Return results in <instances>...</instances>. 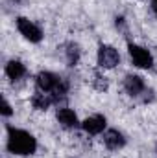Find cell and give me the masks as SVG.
I'll use <instances>...</instances> for the list:
<instances>
[{
    "label": "cell",
    "instance_id": "cell-1",
    "mask_svg": "<svg viewBox=\"0 0 157 158\" xmlns=\"http://www.w3.org/2000/svg\"><path fill=\"white\" fill-rule=\"evenodd\" d=\"M37 149V140L22 129H15V127H7V151L13 155H34Z\"/></svg>",
    "mask_w": 157,
    "mask_h": 158
},
{
    "label": "cell",
    "instance_id": "cell-2",
    "mask_svg": "<svg viewBox=\"0 0 157 158\" xmlns=\"http://www.w3.org/2000/svg\"><path fill=\"white\" fill-rule=\"evenodd\" d=\"M35 83H37V88H39L41 92H46V94L52 96L54 103H57L59 99L67 98L69 83L63 77L52 74V72H39L37 77H35Z\"/></svg>",
    "mask_w": 157,
    "mask_h": 158
},
{
    "label": "cell",
    "instance_id": "cell-3",
    "mask_svg": "<svg viewBox=\"0 0 157 158\" xmlns=\"http://www.w3.org/2000/svg\"><path fill=\"white\" fill-rule=\"evenodd\" d=\"M128 52H129V57H131L135 66H139V68H152L154 66V57L150 55V52L146 48L137 46V44H129Z\"/></svg>",
    "mask_w": 157,
    "mask_h": 158
},
{
    "label": "cell",
    "instance_id": "cell-4",
    "mask_svg": "<svg viewBox=\"0 0 157 158\" xmlns=\"http://www.w3.org/2000/svg\"><path fill=\"white\" fill-rule=\"evenodd\" d=\"M118 63H120V53L113 46L102 44L98 48V64L102 68H115Z\"/></svg>",
    "mask_w": 157,
    "mask_h": 158
},
{
    "label": "cell",
    "instance_id": "cell-5",
    "mask_svg": "<svg viewBox=\"0 0 157 158\" xmlns=\"http://www.w3.org/2000/svg\"><path fill=\"white\" fill-rule=\"evenodd\" d=\"M17 28H19L20 35H24V39H28L30 42H39V40L43 39L41 28L35 26L32 20L24 19V17H19V19H17Z\"/></svg>",
    "mask_w": 157,
    "mask_h": 158
},
{
    "label": "cell",
    "instance_id": "cell-6",
    "mask_svg": "<svg viewBox=\"0 0 157 158\" xmlns=\"http://www.w3.org/2000/svg\"><path fill=\"white\" fill-rule=\"evenodd\" d=\"M124 88H126V92L131 98H141L142 94L148 92V88L144 85V79L141 77V76H126V79H124Z\"/></svg>",
    "mask_w": 157,
    "mask_h": 158
},
{
    "label": "cell",
    "instance_id": "cell-7",
    "mask_svg": "<svg viewBox=\"0 0 157 158\" xmlns=\"http://www.w3.org/2000/svg\"><path fill=\"white\" fill-rule=\"evenodd\" d=\"M104 143L107 149L111 151H118L126 145V138L122 136V132H118L117 129H109L104 132Z\"/></svg>",
    "mask_w": 157,
    "mask_h": 158
},
{
    "label": "cell",
    "instance_id": "cell-8",
    "mask_svg": "<svg viewBox=\"0 0 157 158\" xmlns=\"http://www.w3.org/2000/svg\"><path fill=\"white\" fill-rule=\"evenodd\" d=\"M81 127L89 134H100L105 129V118L104 116H91V118H87L81 123Z\"/></svg>",
    "mask_w": 157,
    "mask_h": 158
},
{
    "label": "cell",
    "instance_id": "cell-9",
    "mask_svg": "<svg viewBox=\"0 0 157 158\" xmlns=\"http://www.w3.org/2000/svg\"><path fill=\"white\" fill-rule=\"evenodd\" d=\"M57 121L65 127V129H74L78 127V116L74 110L70 109H59L57 110Z\"/></svg>",
    "mask_w": 157,
    "mask_h": 158
},
{
    "label": "cell",
    "instance_id": "cell-10",
    "mask_svg": "<svg viewBox=\"0 0 157 158\" xmlns=\"http://www.w3.org/2000/svg\"><path fill=\"white\" fill-rule=\"evenodd\" d=\"M6 74H7V77L9 79H20L26 76V66L20 63V61H9L7 64H6Z\"/></svg>",
    "mask_w": 157,
    "mask_h": 158
},
{
    "label": "cell",
    "instance_id": "cell-11",
    "mask_svg": "<svg viewBox=\"0 0 157 158\" xmlns=\"http://www.w3.org/2000/svg\"><path fill=\"white\" fill-rule=\"evenodd\" d=\"M54 103V99H52V96L50 94H46V92H35L34 94V98H32V105L37 109V110H46L50 105Z\"/></svg>",
    "mask_w": 157,
    "mask_h": 158
},
{
    "label": "cell",
    "instance_id": "cell-12",
    "mask_svg": "<svg viewBox=\"0 0 157 158\" xmlns=\"http://www.w3.org/2000/svg\"><path fill=\"white\" fill-rule=\"evenodd\" d=\"M65 61L69 66H74L78 64L79 61V46L74 42H67L65 44Z\"/></svg>",
    "mask_w": 157,
    "mask_h": 158
},
{
    "label": "cell",
    "instance_id": "cell-13",
    "mask_svg": "<svg viewBox=\"0 0 157 158\" xmlns=\"http://www.w3.org/2000/svg\"><path fill=\"white\" fill-rule=\"evenodd\" d=\"M92 85H94L96 90H107V79L104 77V76H100V74H94Z\"/></svg>",
    "mask_w": 157,
    "mask_h": 158
},
{
    "label": "cell",
    "instance_id": "cell-14",
    "mask_svg": "<svg viewBox=\"0 0 157 158\" xmlns=\"http://www.w3.org/2000/svg\"><path fill=\"white\" fill-rule=\"evenodd\" d=\"M11 112H13V110H11V105L4 99V101H2V116L7 118V116H11Z\"/></svg>",
    "mask_w": 157,
    "mask_h": 158
},
{
    "label": "cell",
    "instance_id": "cell-15",
    "mask_svg": "<svg viewBox=\"0 0 157 158\" xmlns=\"http://www.w3.org/2000/svg\"><path fill=\"white\" fill-rule=\"evenodd\" d=\"M152 9H154V13H155V17H157V2H154V4H152Z\"/></svg>",
    "mask_w": 157,
    "mask_h": 158
},
{
    "label": "cell",
    "instance_id": "cell-16",
    "mask_svg": "<svg viewBox=\"0 0 157 158\" xmlns=\"http://www.w3.org/2000/svg\"><path fill=\"white\" fill-rule=\"evenodd\" d=\"M154 2H157V0H154Z\"/></svg>",
    "mask_w": 157,
    "mask_h": 158
}]
</instances>
